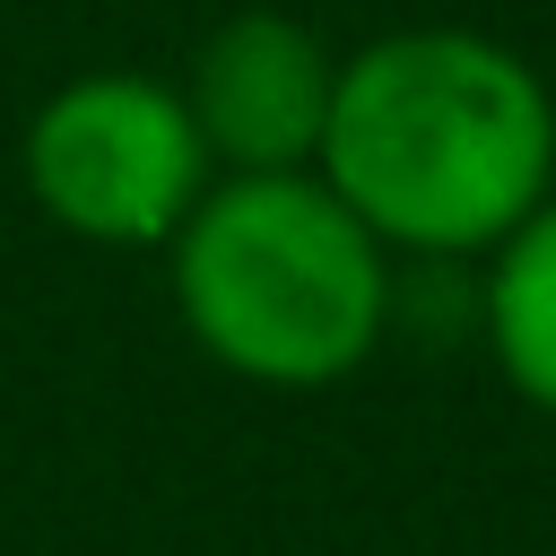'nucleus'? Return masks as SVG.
<instances>
[{"label":"nucleus","mask_w":556,"mask_h":556,"mask_svg":"<svg viewBox=\"0 0 556 556\" xmlns=\"http://www.w3.org/2000/svg\"><path fill=\"white\" fill-rule=\"evenodd\" d=\"M165 252L182 330L261 391L348 382L391 330V252L321 174H217Z\"/></svg>","instance_id":"f03ea898"},{"label":"nucleus","mask_w":556,"mask_h":556,"mask_svg":"<svg viewBox=\"0 0 556 556\" xmlns=\"http://www.w3.org/2000/svg\"><path fill=\"white\" fill-rule=\"evenodd\" d=\"M313 174L382 252H495L556 191V96L478 26H400L339 61Z\"/></svg>","instance_id":"f257e3e1"},{"label":"nucleus","mask_w":556,"mask_h":556,"mask_svg":"<svg viewBox=\"0 0 556 556\" xmlns=\"http://www.w3.org/2000/svg\"><path fill=\"white\" fill-rule=\"evenodd\" d=\"M17 165H26L35 208L61 235L113 243V252L174 243L182 217L200 208V191L217 182L182 87L148 78V70L61 78L17 139Z\"/></svg>","instance_id":"7ed1b4c3"},{"label":"nucleus","mask_w":556,"mask_h":556,"mask_svg":"<svg viewBox=\"0 0 556 556\" xmlns=\"http://www.w3.org/2000/svg\"><path fill=\"white\" fill-rule=\"evenodd\" d=\"M339 61L330 43L287 9H235L200 35L182 104L208 139V165L226 174H313L330 130Z\"/></svg>","instance_id":"20e7f679"},{"label":"nucleus","mask_w":556,"mask_h":556,"mask_svg":"<svg viewBox=\"0 0 556 556\" xmlns=\"http://www.w3.org/2000/svg\"><path fill=\"white\" fill-rule=\"evenodd\" d=\"M478 330L495 348V374L556 417V191L486 252L478 278Z\"/></svg>","instance_id":"39448f33"}]
</instances>
